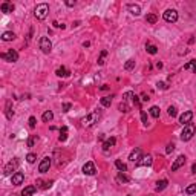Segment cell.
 <instances>
[{"instance_id":"obj_1","label":"cell","mask_w":196,"mask_h":196,"mask_svg":"<svg viewBox=\"0 0 196 196\" xmlns=\"http://www.w3.org/2000/svg\"><path fill=\"white\" fill-rule=\"evenodd\" d=\"M48 14H49V6L46 3L37 5L36 9H34V16H36L37 20H45V18L48 17Z\"/></svg>"},{"instance_id":"obj_2","label":"cell","mask_w":196,"mask_h":196,"mask_svg":"<svg viewBox=\"0 0 196 196\" xmlns=\"http://www.w3.org/2000/svg\"><path fill=\"white\" fill-rule=\"evenodd\" d=\"M98 120H100V113L98 112H90L81 120V124L84 127H92V126H95L98 123Z\"/></svg>"},{"instance_id":"obj_3","label":"cell","mask_w":196,"mask_h":196,"mask_svg":"<svg viewBox=\"0 0 196 196\" xmlns=\"http://www.w3.org/2000/svg\"><path fill=\"white\" fill-rule=\"evenodd\" d=\"M18 165H20V160L18 158H14V160H11L6 165H5V170H3V175L5 176H9V175H14V172L18 169Z\"/></svg>"},{"instance_id":"obj_4","label":"cell","mask_w":196,"mask_h":196,"mask_svg":"<svg viewBox=\"0 0 196 196\" xmlns=\"http://www.w3.org/2000/svg\"><path fill=\"white\" fill-rule=\"evenodd\" d=\"M193 135H195V126L187 124V126H184V130L181 133V140L182 141H189V140H192Z\"/></svg>"},{"instance_id":"obj_5","label":"cell","mask_w":196,"mask_h":196,"mask_svg":"<svg viewBox=\"0 0 196 196\" xmlns=\"http://www.w3.org/2000/svg\"><path fill=\"white\" fill-rule=\"evenodd\" d=\"M38 45H40L41 52L49 54L51 51H52V43H51L49 37H41V38H40V41H38Z\"/></svg>"},{"instance_id":"obj_6","label":"cell","mask_w":196,"mask_h":196,"mask_svg":"<svg viewBox=\"0 0 196 196\" xmlns=\"http://www.w3.org/2000/svg\"><path fill=\"white\" fill-rule=\"evenodd\" d=\"M0 57L5 60V61H9V63H16L18 60V52L14 51V49H9L8 52H3L0 54Z\"/></svg>"},{"instance_id":"obj_7","label":"cell","mask_w":196,"mask_h":196,"mask_svg":"<svg viewBox=\"0 0 196 196\" xmlns=\"http://www.w3.org/2000/svg\"><path fill=\"white\" fill-rule=\"evenodd\" d=\"M162 18L167 22V23H176L178 22V12L175 9H167L164 14H162Z\"/></svg>"},{"instance_id":"obj_8","label":"cell","mask_w":196,"mask_h":196,"mask_svg":"<svg viewBox=\"0 0 196 196\" xmlns=\"http://www.w3.org/2000/svg\"><path fill=\"white\" fill-rule=\"evenodd\" d=\"M51 158L49 156H45L43 160H41V162H40V165H38V172L40 173H46L48 170H49V167H51Z\"/></svg>"},{"instance_id":"obj_9","label":"cell","mask_w":196,"mask_h":196,"mask_svg":"<svg viewBox=\"0 0 196 196\" xmlns=\"http://www.w3.org/2000/svg\"><path fill=\"white\" fill-rule=\"evenodd\" d=\"M192 118H193V112H192V110H185V112L179 117V123L184 124V126H187V124L192 123Z\"/></svg>"},{"instance_id":"obj_10","label":"cell","mask_w":196,"mask_h":196,"mask_svg":"<svg viewBox=\"0 0 196 196\" xmlns=\"http://www.w3.org/2000/svg\"><path fill=\"white\" fill-rule=\"evenodd\" d=\"M143 158V152H141V149L140 147H136V149H133L132 152H130V155H129V160L132 161V162H136L138 164V161Z\"/></svg>"},{"instance_id":"obj_11","label":"cell","mask_w":196,"mask_h":196,"mask_svg":"<svg viewBox=\"0 0 196 196\" xmlns=\"http://www.w3.org/2000/svg\"><path fill=\"white\" fill-rule=\"evenodd\" d=\"M83 173H84V175H89V176H92V175H95V173H97V169H95V164H93L92 161H89V162H86V164L83 165Z\"/></svg>"},{"instance_id":"obj_12","label":"cell","mask_w":196,"mask_h":196,"mask_svg":"<svg viewBox=\"0 0 196 196\" xmlns=\"http://www.w3.org/2000/svg\"><path fill=\"white\" fill-rule=\"evenodd\" d=\"M184 164H185V156H184V155H179L178 158L175 160V162L172 164V172H176V170L181 169Z\"/></svg>"},{"instance_id":"obj_13","label":"cell","mask_w":196,"mask_h":196,"mask_svg":"<svg viewBox=\"0 0 196 196\" xmlns=\"http://www.w3.org/2000/svg\"><path fill=\"white\" fill-rule=\"evenodd\" d=\"M153 164V158H152V155H144L141 160L138 161V165H141V167H150Z\"/></svg>"},{"instance_id":"obj_14","label":"cell","mask_w":196,"mask_h":196,"mask_svg":"<svg viewBox=\"0 0 196 196\" xmlns=\"http://www.w3.org/2000/svg\"><path fill=\"white\" fill-rule=\"evenodd\" d=\"M127 11H129L132 16H140V14H141V6H140V5H135V3H129V5H127Z\"/></svg>"},{"instance_id":"obj_15","label":"cell","mask_w":196,"mask_h":196,"mask_svg":"<svg viewBox=\"0 0 196 196\" xmlns=\"http://www.w3.org/2000/svg\"><path fill=\"white\" fill-rule=\"evenodd\" d=\"M23 181H25V175H23L22 172H16V173L12 175V178H11V182H12L14 185H20Z\"/></svg>"},{"instance_id":"obj_16","label":"cell","mask_w":196,"mask_h":196,"mask_svg":"<svg viewBox=\"0 0 196 196\" xmlns=\"http://www.w3.org/2000/svg\"><path fill=\"white\" fill-rule=\"evenodd\" d=\"M0 11H2V12H5V14H9V12H12V11H14V5H12V3H9V2H3V3L0 5Z\"/></svg>"},{"instance_id":"obj_17","label":"cell","mask_w":196,"mask_h":196,"mask_svg":"<svg viewBox=\"0 0 196 196\" xmlns=\"http://www.w3.org/2000/svg\"><path fill=\"white\" fill-rule=\"evenodd\" d=\"M115 143H117V140H115V136H110V138H107L106 141L103 143V150L104 152H109L113 146H115Z\"/></svg>"},{"instance_id":"obj_18","label":"cell","mask_w":196,"mask_h":196,"mask_svg":"<svg viewBox=\"0 0 196 196\" xmlns=\"http://www.w3.org/2000/svg\"><path fill=\"white\" fill-rule=\"evenodd\" d=\"M37 187L36 185H28V187H25L23 189V192H22V196H32L36 193Z\"/></svg>"},{"instance_id":"obj_19","label":"cell","mask_w":196,"mask_h":196,"mask_svg":"<svg viewBox=\"0 0 196 196\" xmlns=\"http://www.w3.org/2000/svg\"><path fill=\"white\" fill-rule=\"evenodd\" d=\"M68 140V126H63L60 129V136H58V141L60 143H65Z\"/></svg>"},{"instance_id":"obj_20","label":"cell","mask_w":196,"mask_h":196,"mask_svg":"<svg viewBox=\"0 0 196 196\" xmlns=\"http://www.w3.org/2000/svg\"><path fill=\"white\" fill-rule=\"evenodd\" d=\"M55 75H57V77H69V75H71V71L66 69L65 66H60V68L55 71Z\"/></svg>"},{"instance_id":"obj_21","label":"cell","mask_w":196,"mask_h":196,"mask_svg":"<svg viewBox=\"0 0 196 196\" xmlns=\"http://www.w3.org/2000/svg\"><path fill=\"white\" fill-rule=\"evenodd\" d=\"M167 185H169V181H167V179H161V181H158V182H156V187H155V190H156V192H162V190H164Z\"/></svg>"},{"instance_id":"obj_22","label":"cell","mask_w":196,"mask_h":196,"mask_svg":"<svg viewBox=\"0 0 196 196\" xmlns=\"http://www.w3.org/2000/svg\"><path fill=\"white\" fill-rule=\"evenodd\" d=\"M117 181H118L120 184H127L130 179H129V176H127V175H124V172H120V173L117 175Z\"/></svg>"},{"instance_id":"obj_23","label":"cell","mask_w":196,"mask_h":196,"mask_svg":"<svg viewBox=\"0 0 196 196\" xmlns=\"http://www.w3.org/2000/svg\"><path fill=\"white\" fill-rule=\"evenodd\" d=\"M41 120H43L45 123H51V121L54 120V113H52V110H46V112L43 113Z\"/></svg>"},{"instance_id":"obj_24","label":"cell","mask_w":196,"mask_h":196,"mask_svg":"<svg viewBox=\"0 0 196 196\" xmlns=\"http://www.w3.org/2000/svg\"><path fill=\"white\" fill-rule=\"evenodd\" d=\"M14 38H16V34L11 32V31H6V32L2 34V40H3V41H11V40H14Z\"/></svg>"},{"instance_id":"obj_25","label":"cell","mask_w":196,"mask_h":196,"mask_svg":"<svg viewBox=\"0 0 196 196\" xmlns=\"http://www.w3.org/2000/svg\"><path fill=\"white\" fill-rule=\"evenodd\" d=\"M135 97H136V95H135V92L129 90V92H126L124 95H123V101H127V103H129V101H132V103H133Z\"/></svg>"},{"instance_id":"obj_26","label":"cell","mask_w":196,"mask_h":196,"mask_svg":"<svg viewBox=\"0 0 196 196\" xmlns=\"http://www.w3.org/2000/svg\"><path fill=\"white\" fill-rule=\"evenodd\" d=\"M184 71H193L196 74V60H190L187 65H184Z\"/></svg>"},{"instance_id":"obj_27","label":"cell","mask_w":196,"mask_h":196,"mask_svg":"<svg viewBox=\"0 0 196 196\" xmlns=\"http://www.w3.org/2000/svg\"><path fill=\"white\" fill-rule=\"evenodd\" d=\"M14 117V110L11 109V101H6V118L11 120Z\"/></svg>"},{"instance_id":"obj_28","label":"cell","mask_w":196,"mask_h":196,"mask_svg":"<svg viewBox=\"0 0 196 196\" xmlns=\"http://www.w3.org/2000/svg\"><path fill=\"white\" fill-rule=\"evenodd\" d=\"M146 51L149 54H152V55H155V54L158 52V48L155 46V45H150V43H147L146 45Z\"/></svg>"},{"instance_id":"obj_29","label":"cell","mask_w":196,"mask_h":196,"mask_svg":"<svg viewBox=\"0 0 196 196\" xmlns=\"http://www.w3.org/2000/svg\"><path fill=\"white\" fill-rule=\"evenodd\" d=\"M118 109H120V112H124V113L130 112V106H129V103H127V101H123V103H120Z\"/></svg>"},{"instance_id":"obj_30","label":"cell","mask_w":196,"mask_h":196,"mask_svg":"<svg viewBox=\"0 0 196 196\" xmlns=\"http://www.w3.org/2000/svg\"><path fill=\"white\" fill-rule=\"evenodd\" d=\"M115 165H117V169H118L120 172H126V170H127V165H126V164L121 160H117V161H115Z\"/></svg>"},{"instance_id":"obj_31","label":"cell","mask_w":196,"mask_h":196,"mask_svg":"<svg viewBox=\"0 0 196 196\" xmlns=\"http://www.w3.org/2000/svg\"><path fill=\"white\" fill-rule=\"evenodd\" d=\"M150 115L153 118H160V107L158 106H152L150 107Z\"/></svg>"},{"instance_id":"obj_32","label":"cell","mask_w":196,"mask_h":196,"mask_svg":"<svg viewBox=\"0 0 196 196\" xmlns=\"http://www.w3.org/2000/svg\"><path fill=\"white\" fill-rule=\"evenodd\" d=\"M110 104H112V97H103L101 98V106L110 107Z\"/></svg>"},{"instance_id":"obj_33","label":"cell","mask_w":196,"mask_h":196,"mask_svg":"<svg viewBox=\"0 0 196 196\" xmlns=\"http://www.w3.org/2000/svg\"><path fill=\"white\" fill-rule=\"evenodd\" d=\"M106 57H107V51L106 49H103L101 54H100V57H98V65H100V66L104 65V58H106Z\"/></svg>"},{"instance_id":"obj_34","label":"cell","mask_w":196,"mask_h":196,"mask_svg":"<svg viewBox=\"0 0 196 196\" xmlns=\"http://www.w3.org/2000/svg\"><path fill=\"white\" fill-rule=\"evenodd\" d=\"M133 68H135V60H132V58H130V60H127V61H126V65H124V69H126V71H132Z\"/></svg>"},{"instance_id":"obj_35","label":"cell","mask_w":196,"mask_h":196,"mask_svg":"<svg viewBox=\"0 0 196 196\" xmlns=\"http://www.w3.org/2000/svg\"><path fill=\"white\" fill-rule=\"evenodd\" d=\"M156 20H158V17H156L155 14H147V17H146V22H147V23H150V25H155V23H156Z\"/></svg>"},{"instance_id":"obj_36","label":"cell","mask_w":196,"mask_h":196,"mask_svg":"<svg viewBox=\"0 0 196 196\" xmlns=\"http://www.w3.org/2000/svg\"><path fill=\"white\" fill-rule=\"evenodd\" d=\"M167 113H169V117H176V113H178V110H176V107L175 106H170L169 109H167Z\"/></svg>"},{"instance_id":"obj_37","label":"cell","mask_w":196,"mask_h":196,"mask_svg":"<svg viewBox=\"0 0 196 196\" xmlns=\"http://www.w3.org/2000/svg\"><path fill=\"white\" fill-rule=\"evenodd\" d=\"M185 193H187V195H193V193H196V184L189 185V187L185 189Z\"/></svg>"},{"instance_id":"obj_38","label":"cell","mask_w":196,"mask_h":196,"mask_svg":"<svg viewBox=\"0 0 196 196\" xmlns=\"http://www.w3.org/2000/svg\"><path fill=\"white\" fill-rule=\"evenodd\" d=\"M38 184H40V187H41V189H49V187H52L54 181H46V182H41V181H38Z\"/></svg>"},{"instance_id":"obj_39","label":"cell","mask_w":196,"mask_h":196,"mask_svg":"<svg viewBox=\"0 0 196 196\" xmlns=\"http://www.w3.org/2000/svg\"><path fill=\"white\" fill-rule=\"evenodd\" d=\"M36 160H37V155H36V153H29V155L26 156V161H28L29 164H34V162H36Z\"/></svg>"},{"instance_id":"obj_40","label":"cell","mask_w":196,"mask_h":196,"mask_svg":"<svg viewBox=\"0 0 196 196\" xmlns=\"http://www.w3.org/2000/svg\"><path fill=\"white\" fill-rule=\"evenodd\" d=\"M156 88H158V89L165 90L167 88H169V86H167V83H162V81H158V83H156Z\"/></svg>"},{"instance_id":"obj_41","label":"cell","mask_w":196,"mask_h":196,"mask_svg":"<svg viewBox=\"0 0 196 196\" xmlns=\"http://www.w3.org/2000/svg\"><path fill=\"white\" fill-rule=\"evenodd\" d=\"M141 120H143L144 124L147 126V123H149V121H147V113H146V110H141Z\"/></svg>"},{"instance_id":"obj_42","label":"cell","mask_w":196,"mask_h":196,"mask_svg":"<svg viewBox=\"0 0 196 196\" xmlns=\"http://www.w3.org/2000/svg\"><path fill=\"white\" fill-rule=\"evenodd\" d=\"M36 123H37L36 117H31V118H29V127H31V129H34V127H36Z\"/></svg>"},{"instance_id":"obj_43","label":"cell","mask_w":196,"mask_h":196,"mask_svg":"<svg viewBox=\"0 0 196 196\" xmlns=\"http://www.w3.org/2000/svg\"><path fill=\"white\" fill-rule=\"evenodd\" d=\"M37 136H29V140H28V147H32L34 146V143H36Z\"/></svg>"},{"instance_id":"obj_44","label":"cell","mask_w":196,"mask_h":196,"mask_svg":"<svg viewBox=\"0 0 196 196\" xmlns=\"http://www.w3.org/2000/svg\"><path fill=\"white\" fill-rule=\"evenodd\" d=\"M173 150H175V144H173V143L169 144V146H167V149H165V152H167V153H172Z\"/></svg>"},{"instance_id":"obj_45","label":"cell","mask_w":196,"mask_h":196,"mask_svg":"<svg viewBox=\"0 0 196 196\" xmlns=\"http://www.w3.org/2000/svg\"><path fill=\"white\" fill-rule=\"evenodd\" d=\"M69 109H71V103H65L63 104V112H69Z\"/></svg>"},{"instance_id":"obj_46","label":"cell","mask_w":196,"mask_h":196,"mask_svg":"<svg viewBox=\"0 0 196 196\" xmlns=\"http://www.w3.org/2000/svg\"><path fill=\"white\" fill-rule=\"evenodd\" d=\"M66 6H75V0H66Z\"/></svg>"},{"instance_id":"obj_47","label":"cell","mask_w":196,"mask_h":196,"mask_svg":"<svg viewBox=\"0 0 196 196\" xmlns=\"http://www.w3.org/2000/svg\"><path fill=\"white\" fill-rule=\"evenodd\" d=\"M83 46H84V48H89L90 43H89V41H84V43H83Z\"/></svg>"},{"instance_id":"obj_48","label":"cell","mask_w":196,"mask_h":196,"mask_svg":"<svg viewBox=\"0 0 196 196\" xmlns=\"http://www.w3.org/2000/svg\"><path fill=\"white\" fill-rule=\"evenodd\" d=\"M192 172H193V173H196V162L192 165Z\"/></svg>"},{"instance_id":"obj_49","label":"cell","mask_w":196,"mask_h":196,"mask_svg":"<svg viewBox=\"0 0 196 196\" xmlns=\"http://www.w3.org/2000/svg\"><path fill=\"white\" fill-rule=\"evenodd\" d=\"M109 89V88H107V84H103V86H101V90H107Z\"/></svg>"},{"instance_id":"obj_50","label":"cell","mask_w":196,"mask_h":196,"mask_svg":"<svg viewBox=\"0 0 196 196\" xmlns=\"http://www.w3.org/2000/svg\"><path fill=\"white\" fill-rule=\"evenodd\" d=\"M147 196H153V195H147Z\"/></svg>"}]
</instances>
